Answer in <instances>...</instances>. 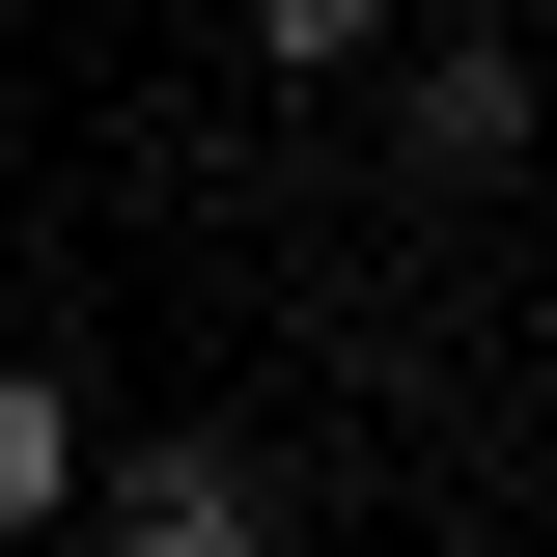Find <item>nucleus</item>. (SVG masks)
Masks as SVG:
<instances>
[{
    "label": "nucleus",
    "instance_id": "nucleus-1",
    "mask_svg": "<svg viewBox=\"0 0 557 557\" xmlns=\"http://www.w3.org/2000/svg\"><path fill=\"white\" fill-rule=\"evenodd\" d=\"M84 502H112V557H278V474L223 446V418H168V446H84Z\"/></svg>",
    "mask_w": 557,
    "mask_h": 557
},
{
    "label": "nucleus",
    "instance_id": "nucleus-2",
    "mask_svg": "<svg viewBox=\"0 0 557 557\" xmlns=\"http://www.w3.org/2000/svg\"><path fill=\"white\" fill-rule=\"evenodd\" d=\"M57 502H84V391H57V362H0V530H57Z\"/></svg>",
    "mask_w": 557,
    "mask_h": 557
},
{
    "label": "nucleus",
    "instance_id": "nucleus-3",
    "mask_svg": "<svg viewBox=\"0 0 557 557\" xmlns=\"http://www.w3.org/2000/svg\"><path fill=\"white\" fill-rule=\"evenodd\" d=\"M418 168H530V84L502 57H418Z\"/></svg>",
    "mask_w": 557,
    "mask_h": 557
},
{
    "label": "nucleus",
    "instance_id": "nucleus-4",
    "mask_svg": "<svg viewBox=\"0 0 557 557\" xmlns=\"http://www.w3.org/2000/svg\"><path fill=\"white\" fill-rule=\"evenodd\" d=\"M251 57H362V0H251Z\"/></svg>",
    "mask_w": 557,
    "mask_h": 557
}]
</instances>
